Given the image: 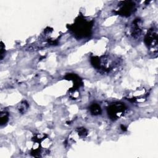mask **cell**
I'll return each mask as SVG.
<instances>
[{"instance_id": "5b68a950", "label": "cell", "mask_w": 158, "mask_h": 158, "mask_svg": "<svg viewBox=\"0 0 158 158\" xmlns=\"http://www.w3.org/2000/svg\"><path fill=\"white\" fill-rule=\"evenodd\" d=\"M65 78L73 82V87L69 91L70 97L73 99L78 98L80 95V88L83 86L81 79L76 74L73 73L67 74Z\"/></svg>"}, {"instance_id": "277c9868", "label": "cell", "mask_w": 158, "mask_h": 158, "mask_svg": "<svg viewBox=\"0 0 158 158\" xmlns=\"http://www.w3.org/2000/svg\"><path fill=\"white\" fill-rule=\"evenodd\" d=\"M126 109L127 107L123 103L116 102L110 104L107 107V112L110 119L115 120L124 115Z\"/></svg>"}, {"instance_id": "ba28073f", "label": "cell", "mask_w": 158, "mask_h": 158, "mask_svg": "<svg viewBox=\"0 0 158 158\" xmlns=\"http://www.w3.org/2000/svg\"><path fill=\"white\" fill-rule=\"evenodd\" d=\"M136 9V5L133 1H122L118 6V9L115 11L117 14L123 17H128L134 12Z\"/></svg>"}, {"instance_id": "3957f363", "label": "cell", "mask_w": 158, "mask_h": 158, "mask_svg": "<svg viewBox=\"0 0 158 158\" xmlns=\"http://www.w3.org/2000/svg\"><path fill=\"white\" fill-rule=\"evenodd\" d=\"M33 146L30 153L34 157H42L51 145L49 138L44 134L36 133L32 138Z\"/></svg>"}, {"instance_id": "7a4b0ae2", "label": "cell", "mask_w": 158, "mask_h": 158, "mask_svg": "<svg viewBox=\"0 0 158 158\" xmlns=\"http://www.w3.org/2000/svg\"><path fill=\"white\" fill-rule=\"evenodd\" d=\"M93 25V21L88 20L83 17H78L69 28L75 38L81 39L91 35Z\"/></svg>"}, {"instance_id": "8992f818", "label": "cell", "mask_w": 158, "mask_h": 158, "mask_svg": "<svg viewBox=\"0 0 158 158\" xmlns=\"http://www.w3.org/2000/svg\"><path fill=\"white\" fill-rule=\"evenodd\" d=\"M144 43L150 50L153 51V52H157V31L156 27L149 29L144 38Z\"/></svg>"}, {"instance_id": "52a82bcc", "label": "cell", "mask_w": 158, "mask_h": 158, "mask_svg": "<svg viewBox=\"0 0 158 158\" xmlns=\"http://www.w3.org/2000/svg\"><path fill=\"white\" fill-rule=\"evenodd\" d=\"M148 92L144 88H138L127 94V99L132 102H142L148 98Z\"/></svg>"}, {"instance_id": "30bf717a", "label": "cell", "mask_w": 158, "mask_h": 158, "mask_svg": "<svg viewBox=\"0 0 158 158\" xmlns=\"http://www.w3.org/2000/svg\"><path fill=\"white\" fill-rule=\"evenodd\" d=\"M89 110H90L91 114L93 115H99L101 113V109L100 106L96 103L93 104L90 106Z\"/></svg>"}, {"instance_id": "8fae6325", "label": "cell", "mask_w": 158, "mask_h": 158, "mask_svg": "<svg viewBox=\"0 0 158 158\" xmlns=\"http://www.w3.org/2000/svg\"><path fill=\"white\" fill-rule=\"evenodd\" d=\"M9 120V114L6 112H1L0 114V123L1 125H5Z\"/></svg>"}, {"instance_id": "6da1fadb", "label": "cell", "mask_w": 158, "mask_h": 158, "mask_svg": "<svg viewBox=\"0 0 158 158\" xmlns=\"http://www.w3.org/2000/svg\"><path fill=\"white\" fill-rule=\"evenodd\" d=\"M91 63L93 67L102 73H109L115 69L120 64V59L113 56H93L91 58Z\"/></svg>"}, {"instance_id": "9c48e42d", "label": "cell", "mask_w": 158, "mask_h": 158, "mask_svg": "<svg viewBox=\"0 0 158 158\" xmlns=\"http://www.w3.org/2000/svg\"><path fill=\"white\" fill-rule=\"evenodd\" d=\"M128 32L129 36H130L132 38H139L142 33V25L141 20L136 19L133 21L128 28Z\"/></svg>"}, {"instance_id": "7c38bea8", "label": "cell", "mask_w": 158, "mask_h": 158, "mask_svg": "<svg viewBox=\"0 0 158 158\" xmlns=\"http://www.w3.org/2000/svg\"><path fill=\"white\" fill-rule=\"evenodd\" d=\"M28 107V104L26 101H23L22 102H20L17 107V109L19 110V112L23 114L24 112H25Z\"/></svg>"}]
</instances>
